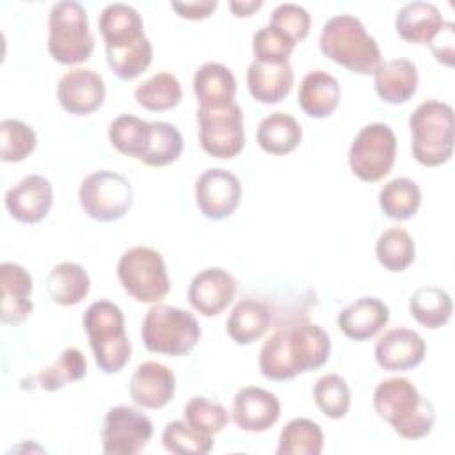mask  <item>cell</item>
<instances>
[{
    "label": "cell",
    "instance_id": "obj_6",
    "mask_svg": "<svg viewBox=\"0 0 455 455\" xmlns=\"http://www.w3.org/2000/svg\"><path fill=\"white\" fill-rule=\"evenodd\" d=\"M412 155L427 167H435L450 160L453 153V108L439 100H427L418 105L411 117Z\"/></svg>",
    "mask_w": 455,
    "mask_h": 455
},
{
    "label": "cell",
    "instance_id": "obj_14",
    "mask_svg": "<svg viewBox=\"0 0 455 455\" xmlns=\"http://www.w3.org/2000/svg\"><path fill=\"white\" fill-rule=\"evenodd\" d=\"M240 199V180L226 169H206L196 180V204L206 219L222 220L231 217L238 208Z\"/></svg>",
    "mask_w": 455,
    "mask_h": 455
},
{
    "label": "cell",
    "instance_id": "obj_12",
    "mask_svg": "<svg viewBox=\"0 0 455 455\" xmlns=\"http://www.w3.org/2000/svg\"><path fill=\"white\" fill-rule=\"evenodd\" d=\"M199 142L213 158H233L245 146L243 112L233 103L222 108H197Z\"/></svg>",
    "mask_w": 455,
    "mask_h": 455
},
{
    "label": "cell",
    "instance_id": "obj_28",
    "mask_svg": "<svg viewBox=\"0 0 455 455\" xmlns=\"http://www.w3.org/2000/svg\"><path fill=\"white\" fill-rule=\"evenodd\" d=\"M46 286L55 304L75 306L87 297L91 290V277L80 263L62 261L50 270Z\"/></svg>",
    "mask_w": 455,
    "mask_h": 455
},
{
    "label": "cell",
    "instance_id": "obj_21",
    "mask_svg": "<svg viewBox=\"0 0 455 455\" xmlns=\"http://www.w3.org/2000/svg\"><path fill=\"white\" fill-rule=\"evenodd\" d=\"M387 322L389 307L377 297H361L338 313V327L354 341L373 338Z\"/></svg>",
    "mask_w": 455,
    "mask_h": 455
},
{
    "label": "cell",
    "instance_id": "obj_26",
    "mask_svg": "<svg viewBox=\"0 0 455 455\" xmlns=\"http://www.w3.org/2000/svg\"><path fill=\"white\" fill-rule=\"evenodd\" d=\"M443 25L444 20L441 11L434 4L423 0L405 4L395 18V28L398 36L403 41L414 44H430Z\"/></svg>",
    "mask_w": 455,
    "mask_h": 455
},
{
    "label": "cell",
    "instance_id": "obj_4",
    "mask_svg": "<svg viewBox=\"0 0 455 455\" xmlns=\"http://www.w3.org/2000/svg\"><path fill=\"white\" fill-rule=\"evenodd\" d=\"M318 44L325 57L357 75H373L382 62L377 41L352 14L329 18L323 23Z\"/></svg>",
    "mask_w": 455,
    "mask_h": 455
},
{
    "label": "cell",
    "instance_id": "obj_46",
    "mask_svg": "<svg viewBox=\"0 0 455 455\" xmlns=\"http://www.w3.org/2000/svg\"><path fill=\"white\" fill-rule=\"evenodd\" d=\"M217 0H201V2H172L171 7L178 16L185 20H204L217 9Z\"/></svg>",
    "mask_w": 455,
    "mask_h": 455
},
{
    "label": "cell",
    "instance_id": "obj_29",
    "mask_svg": "<svg viewBox=\"0 0 455 455\" xmlns=\"http://www.w3.org/2000/svg\"><path fill=\"white\" fill-rule=\"evenodd\" d=\"M270 325L268 307L256 299H242L233 307L228 322L226 332L238 345H249L259 339Z\"/></svg>",
    "mask_w": 455,
    "mask_h": 455
},
{
    "label": "cell",
    "instance_id": "obj_27",
    "mask_svg": "<svg viewBox=\"0 0 455 455\" xmlns=\"http://www.w3.org/2000/svg\"><path fill=\"white\" fill-rule=\"evenodd\" d=\"M339 94L341 91L338 80L323 69H315L309 71L300 82L299 105L307 116L322 119L336 110Z\"/></svg>",
    "mask_w": 455,
    "mask_h": 455
},
{
    "label": "cell",
    "instance_id": "obj_18",
    "mask_svg": "<svg viewBox=\"0 0 455 455\" xmlns=\"http://www.w3.org/2000/svg\"><path fill=\"white\" fill-rule=\"evenodd\" d=\"M425 339L412 329L396 327L384 332L375 343V361L382 370L403 371L423 363Z\"/></svg>",
    "mask_w": 455,
    "mask_h": 455
},
{
    "label": "cell",
    "instance_id": "obj_2",
    "mask_svg": "<svg viewBox=\"0 0 455 455\" xmlns=\"http://www.w3.org/2000/svg\"><path fill=\"white\" fill-rule=\"evenodd\" d=\"M98 27L105 41L107 62L117 78L133 80L149 68L153 46L135 7L121 2L105 5Z\"/></svg>",
    "mask_w": 455,
    "mask_h": 455
},
{
    "label": "cell",
    "instance_id": "obj_1",
    "mask_svg": "<svg viewBox=\"0 0 455 455\" xmlns=\"http://www.w3.org/2000/svg\"><path fill=\"white\" fill-rule=\"evenodd\" d=\"M331 355L329 334L316 323L302 322L272 332L259 350V371L268 380H290L322 368Z\"/></svg>",
    "mask_w": 455,
    "mask_h": 455
},
{
    "label": "cell",
    "instance_id": "obj_45",
    "mask_svg": "<svg viewBox=\"0 0 455 455\" xmlns=\"http://www.w3.org/2000/svg\"><path fill=\"white\" fill-rule=\"evenodd\" d=\"M453 43H455V25L451 21H444L443 28L430 41L428 46L439 62H443L444 66H453V57H455Z\"/></svg>",
    "mask_w": 455,
    "mask_h": 455
},
{
    "label": "cell",
    "instance_id": "obj_23",
    "mask_svg": "<svg viewBox=\"0 0 455 455\" xmlns=\"http://www.w3.org/2000/svg\"><path fill=\"white\" fill-rule=\"evenodd\" d=\"M247 87L251 96L265 105L279 103L293 87V69L290 62L252 60L247 68Z\"/></svg>",
    "mask_w": 455,
    "mask_h": 455
},
{
    "label": "cell",
    "instance_id": "obj_42",
    "mask_svg": "<svg viewBox=\"0 0 455 455\" xmlns=\"http://www.w3.org/2000/svg\"><path fill=\"white\" fill-rule=\"evenodd\" d=\"M183 414L185 421L190 427L208 435L220 432L229 421V414L224 409V405L219 402H212L206 396L190 398L185 405Z\"/></svg>",
    "mask_w": 455,
    "mask_h": 455
},
{
    "label": "cell",
    "instance_id": "obj_36",
    "mask_svg": "<svg viewBox=\"0 0 455 455\" xmlns=\"http://www.w3.org/2000/svg\"><path fill=\"white\" fill-rule=\"evenodd\" d=\"M137 103L153 112L174 108L181 101V85L172 73H156L137 85L133 92Z\"/></svg>",
    "mask_w": 455,
    "mask_h": 455
},
{
    "label": "cell",
    "instance_id": "obj_43",
    "mask_svg": "<svg viewBox=\"0 0 455 455\" xmlns=\"http://www.w3.org/2000/svg\"><path fill=\"white\" fill-rule=\"evenodd\" d=\"M297 43H293L288 36L277 30L272 25L261 27L252 36V53L254 60L263 62H286L290 53L293 52Z\"/></svg>",
    "mask_w": 455,
    "mask_h": 455
},
{
    "label": "cell",
    "instance_id": "obj_13",
    "mask_svg": "<svg viewBox=\"0 0 455 455\" xmlns=\"http://www.w3.org/2000/svg\"><path fill=\"white\" fill-rule=\"evenodd\" d=\"M153 435L151 419L135 407L116 405L108 409L101 443L105 455H137L140 453Z\"/></svg>",
    "mask_w": 455,
    "mask_h": 455
},
{
    "label": "cell",
    "instance_id": "obj_39",
    "mask_svg": "<svg viewBox=\"0 0 455 455\" xmlns=\"http://www.w3.org/2000/svg\"><path fill=\"white\" fill-rule=\"evenodd\" d=\"M162 444L176 455H204L213 448V437L196 430L185 419H174L165 425Z\"/></svg>",
    "mask_w": 455,
    "mask_h": 455
},
{
    "label": "cell",
    "instance_id": "obj_16",
    "mask_svg": "<svg viewBox=\"0 0 455 455\" xmlns=\"http://www.w3.org/2000/svg\"><path fill=\"white\" fill-rule=\"evenodd\" d=\"M235 293V277L220 267H210L194 275L188 284L187 299L190 306L203 316H215L229 306Z\"/></svg>",
    "mask_w": 455,
    "mask_h": 455
},
{
    "label": "cell",
    "instance_id": "obj_47",
    "mask_svg": "<svg viewBox=\"0 0 455 455\" xmlns=\"http://www.w3.org/2000/svg\"><path fill=\"white\" fill-rule=\"evenodd\" d=\"M228 5L235 16L249 18L263 5V2L261 0H231Z\"/></svg>",
    "mask_w": 455,
    "mask_h": 455
},
{
    "label": "cell",
    "instance_id": "obj_33",
    "mask_svg": "<svg viewBox=\"0 0 455 455\" xmlns=\"http://www.w3.org/2000/svg\"><path fill=\"white\" fill-rule=\"evenodd\" d=\"M409 311L423 327L439 329L451 318L453 304L444 290L437 286H423L412 293Z\"/></svg>",
    "mask_w": 455,
    "mask_h": 455
},
{
    "label": "cell",
    "instance_id": "obj_3",
    "mask_svg": "<svg viewBox=\"0 0 455 455\" xmlns=\"http://www.w3.org/2000/svg\"><path fill=\"white\" fill-rule=\"evenodd\" d=\"M373 407L403 439H423L435 421L434 405L405 377L382 380L373 391Z\"/></svg>",
    "mask_w": 455,
    "mask_h": 455
},
{
    "label": "cell",
    "instance_id": "obj_40",
    "mask_svg": "<svg viewBox=\"0 0 455 455\" xmlns=\"http://www.w3.org/2000/svg\"><path fill=\"white\" fill-rule=\"evenodd\" d=\"M313 398L316 407L331 419L345 418L350 409L348 384L338 373L322 375L313 387Z\"/></svg>",
    "mask_w": 455,
    "mask_h": 455
},
{
    "label": "cell",
    "instance_id": "obj_31",
    "mask_svg": "<svg viewBox=\"0 0 455 455\" xmlns=\"http://www.w3.org/2000/svg\"><path fill=\"white\" fill-rule=\"evenodd\" d=\"M87 373V361L82 350L76 347H68L60 352V355L37 375L30 377L28 382L37 384V387L44 391H57L64 387L68 382H76L84 379Z\"/></svg>",
    "mask_w": 455,
    "mask_h": 455
},
{
    "label": "cell",
    "instance_id": "obj_41",
    "mask_svg": "<svg viewBox=\"0 0 455 455\" xmlns=\"http://www.w3.org/2000/svg\"><path fill=\"white\" fill-rule=\"evenodd\" d=\"M0 144L2 162H21L36 148V132L18 119H4L0 123Z\"/></svg>",
    "mask_w": 455,
    "mask_h": 455
},
{
    "label": "cell",
    "instance_id": "obj_30",
    "mask_svg": "<svg viewBox=\"0 0 455 455\" xmlns=\"http://www.w3.org/2000/svg\"><path fill=\"white\" fill-rule=\"evenodd\" d=\"M256 139L263 151L270 155H286L300 144L302 128L293 116L286 112H272L261 119Z\"/></svg>",
    "mask_w": 455,
    "mask_h": 455
},
{
    "label": "cell",
    "instance_id": "obj_44",
    "mask_svg": "<svg viewBox=\"0 0 455 455\" xmlns=\"http://www.w3.org/2000/svg\"><path fill=\"white\" fill-rule=\"evenodd\" d=\"M268 25L281 30L293 43H299L309 34L311 16L304 7L297 4H279L272 11Z\"/></svg>",
    "mask_w": 455,
    "mask_h": 455
},
{
    "label": "cell",
    "instance_id": "obj_7",
    "mask_svg": "<svg viewBox=\"0 0 455 455\" xmlns=\"http://www.w3.org/2000/svg\"><path fill=\"white\" fill-rule=\"evenodd\" d=\"M140 338L149 352L176 357L188 354L197 345L201 327L192 313L156 302L142 320Z\"/></svg>",
    "mask_w": 455,
    "mask_h": 455
},
{
    "label": "cell",
    "instance_id": "obj_38",
    "mask_svg": "<svg viewBox=\"0 0 455 455\" xmlns=\"http://www.w3.org/2000/svg\"><path fill=\"white\" fill-rule=\"evenodd\" d=\"M375 254L386 270L402 272L414 261V240L405 229L389 228L377 238Z\"/></svg>",
    "mask_w": 455,
    "mask_h": 455
},
{
    "label": "cell",
    "instance_id": "obj_35",
    "mask_svg": "<svg viewBox=\"0 0 455 455\" xmlns=\"http://www.w3.org/2000/svg\"><path fill=\"white\" fill-rule=\"evenodd\" d=\"M151 135V123L132 116L123 114L117 116L108 126L110 144L123 155L140 158L148 148Z\"/></svg>",
    "mask_w": 455,
    "mask_h": 455
},
{
    "label": "cell",
    "instance_id": "obj_24",
    "mask_svg": "<svg viewBox=\"0 0 455 455\" xmlns=\"http://www.w3.org/2000/svg\"><path fill=\"white\" fill-rule=\"evenodd\" d=\"M194 94L199 108H222L235 103L236 78L220 62H204L194 75Z\"/></svg>",
    "mask_w": 455,
    "mask_h": 455
},
{
    "label": "cell",
    "instance_id": "obj_17",
    "mask_svg": "<svg viewBox=\"0 0 455 455\" xmlns=\"http://www.w3.org/2000/svg\"><path fill=\"white\" fill-rule=\"evenodd\" d=\"M53 203V187L41 174H28L5 194V208L12 219L23 224L43 220Z\"/></svg>",
    "mask_w": 455,
    "mask_h": 455
},
{
    "label": "cell",
    "instance_id": "obj_8",
    "mask_svg": "<svg viewBox=\"0 0 455 455\" xmlns=\"http://www.w3.org/2000/svg\"><path fill=\"white\" fill-rule=\"evenodd\" d=\"M94 50L87 11L80 2L62 0L48 16V52L60 64L85 62Z\"/></svg>",
    "mask_w": 455,
    "mask_h": 455
},
{
    "label": "cell",
    "instance_id": "obj_9",
    "mask_svg": "<svg viewBox=\"0 0 455 455\" xmlns=\"http://www.w3.org/2000/svg\"><path fill=\"white\" fill-rule=\"evenodd\" d=\"M117 277L124 291L139 302L156 304L171 290L162 254L146 245H135L117 261Z\"/></svg>",
    "mask_w": 455,
    "mask_h": 455
},
{
    "label": "cell",
    "instance_id": "obj_10",
    "mask_svg": "<svg viewBox=\"0 0 455 455\" xmlns=\"http://www.w3.org/2000/svg\"><path fill=\"white\" fill-rule=\"evenodd\" d=\"M82 210L94 220L112 222L128 213L133 188L128 178L114 171H96L85 176L78 190Z\"/></svg>",
    "mask_w": 455,
    "mask_h": 455
},
{
    "label": "cell",
    "instance_id": "obj_37",
    "mask_svg": "<svg viewBox=\"0 0 455 455\" xmlns=\"http://www.w3.org/2000/svg\"><path fill=\"white\" fill-rule=\"evenodd\" d=\"M183 137L180 130L165 121L151 123V135L144 155L139 158L142 164L151 167L169 165L181 155Z\"/></svg>",
    "mask_w": 455,
    "mask_h": 455
},
{
    "label": "cell",
    "instance_id": "obj_11",
    "mask_svg": "<svg viewBox=\"0 0 455 455\" xmlns=\"http://www.w3.org/2000/svg\"><path fill=\"white\" fill-rule=\"evenodd\" d=\"M396 156V135L384 123L363 126L352 140L348 165L363 181H379L389 174Z\"/></svg>",
    "mask_w": 455,
    "mask_h": 455
},
{
    "label": "cell",
    "instance_id": "obj_20",
    "mask_svg": "<svg viewBox=\"0 0 455 455\" xmlns=\"http://www.w3.org/2000/svg\"><path fill=\"white\" fill-rule=\"evenodd\" d=\"M176 391L172 370L156 361H146L135 368L130 379V396L144 409L165 407Z\"/></svg>",
    "mask_w": 455,
    "mask_h": 455
},
{
    "label": "cell",
    "instance_id": "obj_5",
    "mask_svg": "<svg viewBox=\"0 0 455 455\" xmlns=\"http://www.w3.org/2000/svg\"><path fill=\"white\" fill-rule=\"evenodd\" d=\"M82 323L98 368L103 373L121 371L132 355L121 307L110 300H96L85 309Z\"/></svg>",
    "mask_w": 455,
    "mask_h": 455
},
{
    "label": "cell",
    "instance_id": "obj_34",
    "mask_svg": "<svg viewBox=\"0 0 455 455\" xmlns=\"http://www.w3.org/2000/svg\"><path fill=\"white\" fill-rule=\"evenodd\" d=\"M323 448V432L313 419L295 418L284 425L279 434L277 455H320Z\"/></svg>",
    "mask_w": 455,
    "mask_h": 455
},
{
    "label": "cell",
    "instance_id": "obj_32",
    "mask_svg": "<svg viewBox=\"0 0 455 455\" xmlns=\"http://www.w3.org/2000/svg\"><path fill=\"white\" fill-rule=\"evenodd\" d=\"M379 204L386 217L407 220L416 215L421 204V190L411 178H395L380 188Z\"/></svg>",
    "mask_w": 455,
    "mask_h": 455
},
{
    "label": "cell",
    "instance_id": "obj_19",
    "mask_svg": "<svg viewBox=\"0 0 455 455\" xmlns=\"http://www.w3.org/2000/svg\"><path fill=\"white\" fill-rule=\"evenodd\" d=\"M233 421L245 432H265L281 416L279 398L256 386L242 387L233 398Z\"/></svg>",
    "mask_w": 455,
    "mask_h": 455
},
{
    "label": "cell",
    "instance_id": "obj_25",
    "mask_svg": "<svg viewBox=\"0 0 455 455\" xmlns=\"http://www.w3.org/2000/svg\"><path fill=\"white\" fill-rule=\"evenodd\" d=\"M418 69L407 59L380 62L373 73V85L379 98L391 105L409 101L418 89Z\"/></svg>",
    "mask_w": 455,
    "mask_h": 455
},
{
    "label": "cell",
    "instance_id": "obj_22",
    "mask_svg": "<svg viewBox=\"0 0 455 455\" xmlns=\"http://www.w3.org/2000/svg\"><path fill=\"white\" fill-rule=\"evenodd\" d=\"M0 286H2V322L21 323L32 313V277L18 263L4 261L0 265Z\"/></svg>",
    "mask_w": 455,
    "mask_h": 455
},
{
    "label": "cell",
    "instance_id": "obj_15",
    "mask_svg": "<svg viewBox=\"0 0 455 455\" xmlns=\"http://www.w3.org/2000/svg\"><path fill=\"white\" fill-rule=\"evenodd\" d=\"M105 92L103 78L85 68L64 73L57 84V100L73 116H87L98 110L103 105Z\"/></svg>",
    "mask_w": 455,
    "mask_h": 455
}]
</instances>
